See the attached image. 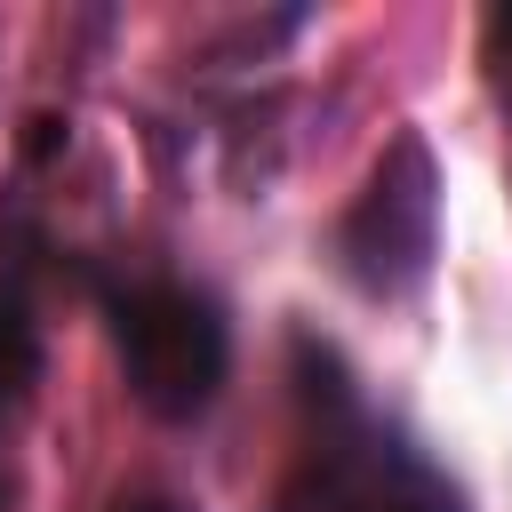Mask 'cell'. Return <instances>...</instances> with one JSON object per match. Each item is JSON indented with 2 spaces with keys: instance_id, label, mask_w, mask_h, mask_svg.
Returning a JSON list of instances; mask_svg holds the SVG:
<instances>
[{
  "instance_id": "7a4b0ae2",
  "label": "cell",
  "mask_w": 512,
  "mask_h": 512,
  "mask_svg": "<svg viewBox=\"0 0 512 512\" xmlns=\"http://www.w3.org/2000/svg\"><path fill=\"white\" fill-rule=\"evenodd\" d=\"M96 312H104V336L120 352L128 400L144 416L184 424L224 392L232 328H224V304L208 288L152 272V264H128V272H96Z\"/></svg>"
},
{
  "instance_id": "3957f363",
  "label": "cell",
  "mask_w": 512,
  "mask_h": 512,
  "mask_svg": "<svg viewBox=\"0 0 512 512\" xmlns=\"http://www.w3.org/2000/svg\"><path fill=\"white\" fill-rule=\"evenodd\" d=\"M432 232H440V184H432L424 144L400 136V144L376 160L368 192L352 200V216H344V232H336V256H344V272H352L368 296H400V288L424 280Z\"/></svg>"
},
{
  "instance_id": "5b68a950",
  "label": "cell",
  "mask_w": 512,
  "mask_h": 512,
  "mask_svg": "<svg viewBox=\"0 0 512 512\" xmlns=\"http://www.w3.org/2000/svg\"><path fill=\"white\" fill-rule=\"evenodd\" d=\"M112 512H184V504H176V496H152V488H144V496H120Z\"/></svg>"
},
{
  "instance_id": "6da1fadb",
  "label": "cell",
  "mask_w": 512,
  "mask_h": 512,
  "mask_svg": "<svg viewBox=\"0 0 512 512\" xmlns=\"http://www.w3.org/2000/svg\"><path fill=\"white\" fill-rule=\"evenodd\" d=\"M296 408H304V440L288 456L272 512H464L448 472L312 336L296 344Z\"/></svg>"
},
{
  "instance_id": "277c9868",
  "label": "cell",
  "mask_w": 512,
  "mask_h": 512,
  "mask_svg": "<svg viewBox=\"0 0 512 512\" xmlns=\"http://www.w3.org/2000/svg\"><path fill=\"white\" fill-rule=\"evenodd\" d=\"M40 384V296H32V256L0 272V512H8V440L32 408Z\"/></svg>"
}]
</instances>
